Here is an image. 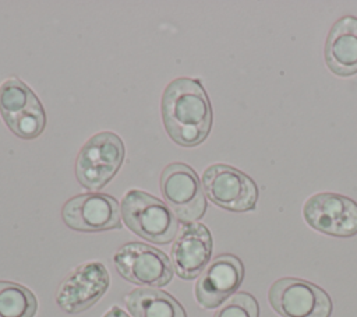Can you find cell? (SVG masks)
Returning <instances> with one entry per match:
<instances>
[{
  "label": "cell",
  "mask_w": 357,
  "mask_h": 317,
  "mask_svg": "<svg viewBox=\"0 0 357 317\" xmlns=\"http://www.w3.org/2000/svg\"><path fill=\"white\" fill-rule=\"evenodd\" d=\"M162 119L169 137L181 147H195L209 134L212 109L209 98L198 80L176 78L166 87Z\"/></svg>",
  "instance_id": "obj_1"
},
{
  "label": "cell",
  "mask_w": 357,
  "mask_h": 317,
  "mask_svg": "<svg viewBox=\"0 0 357 317\" xmlns=\"http://www.w3.org/2000/svg\"><path fill=\"white\" fill-rule=\"evenodd\" d=\"M121 216L130 230L139 237L156 243H170L178 230V219L155 196L141 190H130L121 201Z\"/></svg>",
  "instance_id": "obj_2"
},
{
  "label": "cell",
  "mask_w": 357,
  "mask_h": 317,
  "mask_svg": "<svg viewBox=\"0 0 357 317\" xmlns=\"http://www.w3.org/2000/svg\"><path fill=\"white\" fill-rule=\"evenodd\" d=\"M124 159L121 138L110 131L92 135L79 149L75 175L82 187L96 191L105 187L117 173Z\"/></svg>",
  "instance_id": "obj_3"
},
{
  "label": "cell",
  "mask_w": 357,
  "mask_h": 317,
  "mask_svg": "<svg viewBox=\"0 0 357 317\" xmlns=\"http://www.w3.org/2000/svg\"><path fill=\"white\" fill-rule=\"evenodd\" d=\"M159 186L166 205L178 221L191 223L202 218L206 201L198 175L192 168L181 162L167 165L160 175Z\"/></svg>",
  "instance_id": "obj_4"
},
{
  "label": "cell",
  "mask_w": 357,
  "mask_h": 317,
  "mask_svg": "<svg viewBox=\"0 0 357 317\" xmlns=\"http://www.w3.org/2000/svg\"><path fill=\"white\" fill-rule=\"evenodd\" d=\"M117 272L135 285L159 288L173 278V265L159 249L145 243L131 242L121 246L113 256Z\"/></svg>",
  "instance_id": "obj_5"
},
{
  "label": "cell",
  "mask_w": 357,
  "mask_h": 317,
  "mask_svg": "<svg viewBox=\"0 0 357 317\" xmlns=\"http://www.w3.org/2000/svg\"><path fill=\"white\" fill-rule=\"evenodd\" d=\"M272 309L282 317H329L332 300L312 282L300 278H280L268 293Z\"/></svg>",
  "instance_id": "obj_6"
},
{
  "label": "cell",
  "mask_w": 357,
  "mask_h": 317,
  "mask_svg": "<svg viewBox=\"0 0 357 317\" xmlns=\"http://www.w3.org/2000/svg\"><path fill=\"white\" fill-rule=\"evenodd\" d=\"M206 197L220 208L244 212L254 209L258 190L251 177L229 165H212L202 175Z\"/></svg>",
  "instance_id": "obj_7"
},
{
  "label": "cell",
  "mask_w": 357,
  "mask_h": 317,
  "mask_svg": "<svg viewBox=\"0 0 357 317\" xmlns=\"http://www.w3.org/2000/svg\"><path fill=\"white\" fill-rule=\"evenodd\" d=\"M110 277L100 261H88L71 271L60 283L56 302L70 314L92 307L109 289Z\"/></svg>",
  "instance_id": "obj_8"
},
{
  "label": "cell",
  "mask_w": 357,
  "mask_h": 317,
  "mask_svg": "<svg viewBox=\"0 0 357 317\" xmlns=\"http://www.w3.org/2000/svg\"><path fill=\"white\" fill-rule=\"evenodd\" d=\"M304 219L315 230L337 237L357 235V202L336 193H319L304 204Z\"/></svg>",
  "instance_id": "obj_9"
},
{
  "label": "cell",
  "mask_w": 357,
  "mask_h": 317,
  "mask_svg": "<svg viewBox=\"0 0 357 317\" xmlns=\"http://www.w3.org/2000/svg\"><path fill=\"white\" fill-rule=\"evenodd\" d=\"M63 222L78 232L120 229V207L116 198L103 193H85L70 198L61 208Z\"/></svg>",
  "instance_id": "obj_10"
},
{
  "label": "cell",
  "mask_w": 357,
  "mask_h": 317,
  "mask_svg": "<svg viewBox=\"0 0 357 317\" xmlns=\"http://www.w3.org/2000/svg\"><path fill=\"white\" fill-rule=\"evenodd\" d=\"M244 278V267L238 257L220 254L201 272L195 283V299L204 309H216L231 296Z\"/></svg>",
  "instance_id": "obj_11"
},
{
  "label": "cell",
  "mask_w": 357,
  "mask_h": 317,
  "mask_svg": "<svg viewBox=\"0 0 357 317\" xmlns=\"http://www.w3.org/2000/svg\"><path fill=\"white\" fill-rule=\"evenodd\" d=\"M212 236L209 229L198 222L184 223L172 246V265L181 279H194L209 264Z\"/></svg>",
  "instance_id": "obj_12"
},
{
  "label": "cell",
  "mask_w": 357,
  "mask_h": 317,
  "mask_svg": "<svg viewBox=\"0 0 357 317\" xmlns=\"http://www.w3.org/2000/svg\"><path fill=\"white\" fill-rule=\"evenodd\" d=\"M325 60L329 70L340 77L357 73V18L337 20L326 38Z\"/></svg>",
  "instance_id": "obj_13"
},
{
  "label": "cell",
  "mask_w": 357,
  "mask_h": 317,
  "mask_svg": "<svg viewBox=\"0 0 357 317\" xmlns=\"http://www.w3.org/2000/svg\"><path fill=\"white\" fill-rule=\"evenodd\" d=\"M124 302L134 317H187L183 306L167 292L156 288H137Z\"/></svg>",
  "instance_id": "obj_14"
},
{
  "label": "cell",
  "mask_w": 357,
  "mask_h": 317,
  "mask_svg": "<svg viewBox=\"0 0 357 317\" xmlns=\"http://www.w3.org/2000/svg\"><path fill=\"white\" fill-rule=\"evenodd\" d=\"M38 300L26 286L0 281V317H33Z\"/></svg>",
  "instance_id": "obj_15"
},
{
  "label": "cell",
  "mask_w": 357,
  "mask_h": 317,
  "mask_svg": "<svg viewBox=\"0 0 357 317\" xmlns=\"http://www.w3.org/2000/svg\"><path fill=\"white\" fill-rule=\"evenodd\" d=\"M36 103L38 96L20 78L10 77L0 85V113L6 123Z\"/></svg>",
  "instance_id": "obj_16"
},
{
  "label": "cell",
  "mask_w": 357,
  "mask_h": 317,
  "mask_svg": "<svg viewBox=\"0 0 357 317\" xmlns=\"http://www.w3.org/2000/svg\"><path fill=\"white\" fill-rule=\"evenodd\" d=\"M8 128L24 140H32L42 134L46 126V115L42 103H36L29 109L24 110L21 115L6 123Z\"/></svg>",
  "instance_id": "obj_17"
},
{
  "label": "cell",
  "mask_w": 357,
  "mask_h": 317,
  "mask_svg": "<svg viewBox=\"0 0 357 317\" xmlns=\"http://www.w3.org/2000/svg\"><path fill=\"white\" fill-rule=\"evenodd\" d=\"M213 317H259V306L252 295L240 292L229 297Z\"/></svg>",
  "instance_id": "obj_18"
},
{
  "label": "cell",
  "mask_w": 357,
  "mask_h": 317,
  "mask_svg": "<svg viewBox=\"0 0 357 317\" xmlns=\"http://www.w3.org/2000/svg\"><path fill=\"white\" fill-rule=\"evenodd\" d=\"M103 317H130L124 310H121L117 306H113L107 313H105Z\"/></svg>",
  "instance_id": "obj_19"
}]
</instances>
